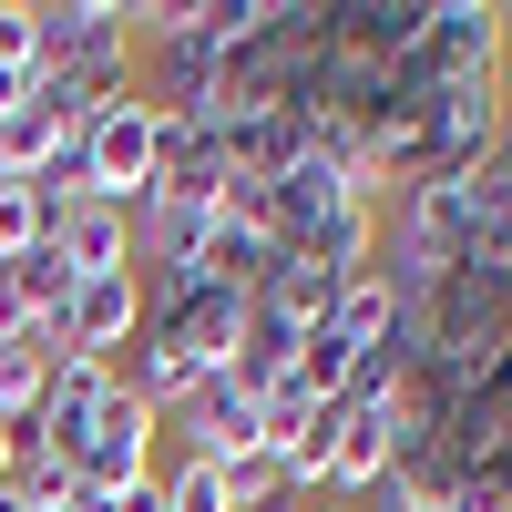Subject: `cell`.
I'll list each match as a JSON object with an SVG mask.
<instances>
[{
	"mask_svg": "<svg viewBox=\"0 0 512 512\" xmlns=\"http://www.w3.org/2000/svg\"><path fill=\"white\" fill-rule=\"evenodd\" d=\"M164 441H175V461H216V472H226V461H256V451H267L256 390H246L236 369H216V379H205V390H195L175 420H164Z\"/></svg>",
	"mask_w": 512,
	"mask_h": 512,
	"instance_id": "4",
	"label": "cell"
},
{
	"mask_svg": "<svg viewBox=\"0 0 512 512\" xmlns=\"http://www.w3.org/2000/svg\"><path fill=\"white\" fill-rule=\"evenodd\" d=\"M502 11L492 0H431V31H420V62L431 82H461V72H502Z\"/></svg>",
	"mask_w": 512,
	"mask_h": 512,
	"instance_id": "5",
	"label": "cell"
},
{
	"mask_svg": "<svg viewBox=\"0 0 512 512\" xmlns=\"http://www.w3.org/2000/svg\"><path fill=\"white\" fill-rule=\"evenodd\" d=\"M82 512H164V472L123 482V492H82Z\"/></svg>",
	"mask_w": 512,
	"mask_h": 512,
	"instance_id": "16",
	"label": "cell"
},
{
	"mask_svg": "<svg viewBox=\"0 0 512 512\" xmlns=\"http://www.w3.org/2000/svg\"><path fill=\"white\" fill-rule=\"evenodd\" d=\"M11 461H21V431H0V482H11Z\"/></svg>",
	"mask_w": 512,
	"mask_h": 512,
	"instance_id": "19",
	"label": "cell"
},
{
	"mask_svg": "<svg viewBox=\"0 0 512 512\" xmlns=\"http://www.w3.org/2000/svg\"><path fill=\"white\" fill-rule=\"evenodd\" d=\"M482 185H492V205L512 216V113H502V134H492V154H482Z\"/></svg>",
	"mask_w": 512,
	"mask_h": 512,
	"instance_id": "17",
	"label": "cell"
},
{
	"mask_svg": "<svg viewBox=\"0 0 512 512\" xmlns=\"http://www.w3.org/2000/svg\"><path fill=\"white\" fill-rule=\"evenodd\" d=\"M41 512H82V492H72V502H41Z\"/></svg>",
	"mask_w": 512,
	"mask_h": 512,
	"instance_id": "20",
	"label": "cell"
},
{
	"mask_svg": "<svg viewBox=\"0 0 512 512\" xmlns=\"http://www.w3.org/2000/svg\"><path fill=\"white\" fill-rule=\"evenodd\" d=\"M41 82L72 93H134V0H41Z\"/></svg>",
	"mask_w": 512,
	"mask_h": 512,
	"instance_id": "1",
	"label": "cell"
},
{
	"mask_svg": "<svg viewBox=\"0 0 512 512\" xmlns=\"http://www.w3.org/2000/svg\"><path fill=\"white\" fill-rule=\"evenodd\" d=\"M113 359H62L52 369V390H41V410H31V431L21 441H41V451H72L82 431H93V410H103V390H113Z\"/></svg>",
	"mask_w": 512,
	"mask_h": 512,
	"instance_id": "8",
	"label": "cell"
},
{
	"mask_svg": "<svg viewBox=\"0 0 512 512\" xmlns=\"http://www.w3.org/2000/svg\"><path fill=\"white\" fill-rule=\"evenodd\" d=\"M52 256L72 267V287L82 277H123L134 267V216H123V205H62L52 216Z\"/></svg>",
	"mask_w": 512,
	"mask_h": 512,
	"instance_id": "7",
	"label": "cell"
},
{
	"mask_svg": "<svg viewBox=\"0 0 512 512\" xmlns=\"http://www.w3.org/2000/svg\"><path fill=\"white\" fill-rule=\"evenodd\" d=\"M0 62L11 72L41 62V0H0Z\"/></svg>",
	"mask_w": 512,
	"mask_h": 512,
	"instance_id": "14",
	"label": "cell"
},
{
	"mask_svg": "<svg viewBox=\"0 0 512 512\" xmlns=\"http://www.w3.org/2000/svg\"><path fill=\"white\" fill-rule=\"evenodd\" d=\"M502 41H512V11H502Z\"/></svg>",
	"mask_w": 512,
	"mask_h": 512,
	"instance_id": "22",
	"label": "cell"
},
{
	"mask_svg": "<svg viewBox=\"0 0 512 512\" xmlns=\"http://www.w3.org/2000/svg\"><path fill=\"white\" fill-rule=\"evenodd\" d=\"M287 482H277V461L256 451V461H226V512H267Z\"/></svg>",
	"mask_w": 512,
	"mask_h": 512,
	"instance_id": "15",
	"label": "cell"
},
{
	"mask_svg": "<svg viewBox=\"0 0 512 512\" xmlns=\"http://www.w3.org/2000/svg\"><path fill=\"white\" fill-rule=\"evenodd\" d=\"M123 379H134V400H144L154 420H175V410H185V400H195L216 369H205V359H185L164 328H144V338H134V369H123Z\"/></svg>",
	"mask_w": 512,
	"mask_h": 512,
	"instance_id": "9",
	"label": "cell"
},
{
	"mask_svg": "<svg viewBox=\"0 0 512 512\" xmlns=\"http://www.w3.org/2000/svg\"><path fill=\"white\" fill-rule=\"evenodd\" d=\"M164 512H226V472L216 461H175L164 472Z\"/></svg>",
	"mask_w": 512,
	"mask_h": 512,
	"instance_id": "13",
	"label": "cell"
},
{
	"mask_svg": "<svg viewBox=\"0 0 512 512\" xmlns=\"http://www.w3.org/2000/svg\"><path fill=\"white\" fill-rule=\"evenodd\" d=\"M62 338H72V359H113V349H134V338H144V277H134V267H123V277H82Z\"/></svg>",
	"mask_w": 512,
	"mask_h": 512,
	"instance_id": "6",
	"label": "cell"
},
{
	"mask_svg": "<svg viewBox=\"0 0 512 512\" xmlns=\"http://www.w3.org/2000/svg\"><path fill=\"white\" fill-rule=\"evenodd\" d=\"M154 441H164V420L134 400V379H113L103 410H93V431L62 451V461H72V492H123V482H144V472H154Z\"/></svg>",
	"mask_w": 512,
	"mask_h": 512,
	"instance_id": "3",
	"label": "cell"
},
{
	"mask_svg": "<svg viewBox=\"0 0 512 512\" xmlns=\"http://www.w3.org/2000/svg\"><path fill=\"white\" fill-rule=\"evenodd\" d=\"M21 103H31V72H11V62H0V123H11Z\"/></svg>",
	"mask_w": 512,
	"mask_h": 512,
	"instance_id": "18",
	"label": "cell"
},
{
	"mask_svg": "<svg viewBox=\"0 0 512 512\" xmlns=\"http://www.w3.org/2000/svg\"><path fill=\"white\" fill-rule=\"evenodd\" d=\"M62 359H72L62 328L52 338H0V431H31V410H41V390H52Z\"/></svg>",
	"mask_w": 512,
	"mask_h": 512,
	"instance_id": "10",
	"label": "cell"
},
{
	"mask_svg": "<svg viewBox=\"0 0 512 512\" xmlns=\"http://www.w3.org/2000/svg\"><path fill=\"white\" fill-rule=\"evenodd\" d=\"M308 512H359V502H308Z\"/></svg>",
	"mask_w": 512,
	"mask_h": 512,
	"instance_id": "21",
	"label": "cell"
},
{
	"mask_svg": "<svg viewBox=\"0 0 512 512\" xmlns=\"http://www.w3.org/2000/svg\"><path fill=\"white\" fill-rule=\"evenodd\" d=\"M41 236H52V205H41V185H0V267H21Z\"/></svg>",
	"mask_w": 512,
	"mask_h": 512,
	"instance_id": "12",
	"label": "cell"
},
{
	"mask_svg": "<svg viewBox=\"0 0 512 512\" xmlns=\"http://www.w3.org/2000/svg\"><path fill=\"white\" fill-rule=\"evenodd\" d=\"M164 134H175V113L164 103H144V82L134 93H113L93 123H82V164H93V205H134L154 195V175H164Z\"/></svg>",
	"mask_w": 512,
	"mask_h": 512,
	"instance_id": "2",
	"label": "cell"
},
{
	"mask_svg": "<svg viewBox=\"0 0 512 512\" xmlns=\"http://www.w3.org/2000/svg\"><path fill=\"white\" fill-rule=\"evenodd\" d=\"M328 328H338V338H359V349H390V277H379V267H359L349 287H338Z\"/></svg>",
	"mask_w": 512,
	"mask_h": 512,
	"instance_id": "11",
	"label": "cell"
}]
</instances>
